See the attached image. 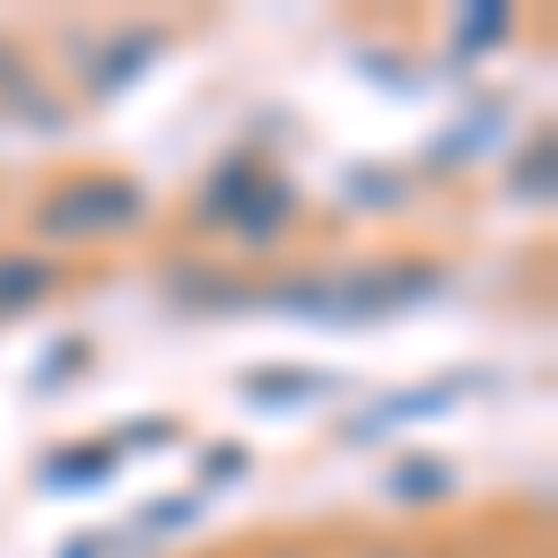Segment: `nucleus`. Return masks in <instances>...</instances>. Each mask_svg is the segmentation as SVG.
<instances>
[{
    "mask_svg": "<svg viewBox=\"0 0 558 558\" xmlns=\"http://www.w3.org/2000/svg\"><path fill=\"white\" fill-rule=\"evenodd\" d=\"M186 231L223 246V260H283L305 231V186L260 142H239L194 179Z\"/></svg>",
    "mask_w": 558,
    "mask_h": 558,
    "instance_id": "nucleus-2",
    "label": "nucleus"
},
{
    "mask_svg": "<svg viewBox=\"0 0 558 558\" xmlns=\"http://www.w3.org/2000/svg\"><path fill=\"white\" fill-rule=\"evenodd\" d=\"M179 439H186V417H134L128 432H112L120 462H128V454H149V447H179Z\"/></svg>",
    "mask_w": 558,
    "mask_h": 558,
    "instance_id": "nucleus-14",
    "label": "nucleus"
},
{
    "mask_svg": "<svg viewBox=\"0 0 558 558\" xmlns=\"http://www.w3.org/2000/svg\"><path fill=\"white\" fill-rule=\"evenodd\" d=\"M551 172H558V134L551 120H536L514 157V202H551Z\"/></svg>",
    "mask_w": 558,
    "mask_h": 558,
    "instance_id": "nucleus-12",
    "label": "nucleus"
},
{
    "mask_svg": "<svg viewBox=\"0 0 558 558\" xmlns=\"http://www.w3.org/2000/svg\"><path fill=\"white\" fill-rule=\"evenodd\" d=\"M194 521H202V492H179V499H149V507H142V529H194Z\"/></svg>",
    "mask_w": 558,
    "mask_h": 558,
    "instance_id": "nucleus-17",
    "label": "nucleus"
},
{
    "mask_svg": "<svg viewBox=\"0 0 558 558\" xmlns=\"http://www.w3.org/2000/svg\"><path fill=\"white\" fill-rule=\"evenodd\" d=\"M246 470H254V454H246L239 439H216V447H202V470H194V484H202V492H216L223 476H246Z\"/></svg>",
    "mask_w": 558,
    "mask_h": 558,
    "instance_id": "nucleus-16",
    "label": "nucleus"
},
{
    "mask_svg": "<svg viewBox=\"0 0 558 558\" xmlns=\"http://www.w3.org/2000/svg\"><path fill=\"white\" fill-rule=\"evenodd\" d=\"M328 387H336V380H328V373H313V365H260V373L239 380V395L260 402V410H276V402H320Z\"/></svg>",
    "mask_w": 558,
    "mask_h": 558,
    "instance_id": "nucleus-11",
    "label": "nucleus"
},
{
    "mask_svg": "<svg viewBox=\"0 0 558 558\" xmlns=\"http://www.w3.org/2000/svg\"><path fill=\"white\" fill-rule=\"evenodd\" d=\"M89 283L83 260H60L45 254V246H23V239H8L0 246V328H15V320H38L45 305L75 299Z\"/></svg>",
    "mask_w": 558,
    "mask_h": 558,
    "instance_id": "nucleus-4",
    "label": "nucleus"
},
{
    "mask_svg": "<svg viewBox=\"0 0 558 558\" xmlns=\"http://www.w3.org/2000/svg\"><path fill=\"white\" fill-rule=\"evenodd\" d=\"M172 45V31L165 23H112L105 31V45L89 52V68H83V97L89 105H112V97H128L142 75H149V60Z\"/></svg>",
    "mask_w": 558,
    "mask_h": 558,
    "instance_id": "nucleus-6",
    "label": "nucleus"
},
{
    "mask_svg": "<svg viewBox=\"0 0 558 558\" xmlns=\"http://www.w3.org/2000/svg\"><path fill=\"white\" fill-rule=\"evenodd\" d=\"M343 202L350 209H373V216H395L417 202V179L402 165H357V172H343Z\"/></svg>",
    "mask_w": 558,
    "mask_h": 558,
    "instance_id": "nucleus-10",
    "label": "nucleus"
},
{
    "mask_svg": "<svg viewBox=\"0 0 558 558\" xmlns=\"http://www.w3.org/2000/svg\"><path fill=\"white\" fill-rule=\"evenodd\" d=\"M454 283V260L425 254V246H395L373 260H320V268H276L254 276V305L291 313V320H320V328H373L395 313H417Z\"/></svg>",
    "mask_w": 558,
    "mask_h": 558,
    "instance_id": "nucleus-1",
    "label": "nucleus"
},
{
    "mask_svg": "<svg viewBox=\"0 0 558 558\" xmlns=\"http://www.w3.org/2000/svg\"><path fill=\"white\" fill-rule=\"evenodd\" d=\"M239 558H320V544H305V536H268L260 551H239Z\"/></svg>",
    "mask_w": 558,
    "mask_h": 558,
    "instance_id": "nucleus-19",
    "label": "nucleus"
},
{
    "mask_svg": "<svg viewBox=\"0 0 558 558\" xmlns=\"http://www.w3.org/2000/svg\"><path fill=\"white\" fill-rule=\"evenodd\" d=\"M194 558H239V551H194Z\"/></svg>",
    "mask_w": 558,
    "mask_h": 558,
    "instance_id": "nucleus-20",
    "label": "nucleus"
},
{
    "mask_svg": "<svg viewBox=\"0 0 558 558\" xmlns=\"http://www.w3.org/2000/svg\"><path fill=\"white\" fill-rule=\"evenodd\" d=\"M454 492H462V470H454L447 454H432V447H410V454H395V462H387V499H395V507H410V514L447 507Z\"/></svg>",
    "mask_w": 558,
    "mask_h": 558,
    "instance_id": "nucleus-8",
    "label": "nucleus"
},
{
    "mask_svg": "<svg viewBox=\"0 0 558 558\" xmlns=\"http://www.w3.org/2000/svg\"><path fill=\"white\" fill-rule=\"evenodd\" d=\"M120 476V447L112 439H60L38 454V484L45 492H97Z\"/></svg>",
    "mask_w": 558,
    "mask_h": 558,
    "instance_id": "nucleus-9",
    "label": "nucleus"
},
{
    "mask_svg": "<svg viewBox=\"0 0 558 558\" xmlns=\"http://www.w3.org/2000/svg\"><path fill=\"white\" fill-rule=\"evenodd\" d=\"M89 357H97V343H89V336H60V343L45 350L38 387H68V380H83V373H89Z\"/></svg>",
    "mask_w": 558,
    "mask_h": 558,
    "instance_id": "nucleus-15",
    "label": "nucleus"
},
{
    "mask_svg": "<svg viewBox=\"0 0 558 558\" xmlns=\"http://www.w3.org/2000/svg\"><path fill=\"white\" fill-rule=\"evenodd\" d=\"M128 551V536H112V529H83V536H68V551L60 558H120Z\"/></svg>",
    "mask_w": 558,
    "mask_h": 558,
    "instance_id": "nucleus-18",
    "label": "nucleus"
},
{
    "mask_svg": "<svg viewBox=\"0 0 558 558\" xmlns=\"http://www.w3.org/2000/svg\"><path fill=\"white\" fill-rule=\"evenodd\" d=\"M149 223H157V194L142 172H128V165H60L23 202V246L83 260L142 239Z\"/></svg>",
    "mask_w": 558,
    "mask_h": 558,
    "instance_id": "nucleus-3",
    "label": "nucleus"
},
{
    "mask_svg": "<svg viewBox=\"0 0 558 558\" xmlns=\"http://www.w3.org/2000/svg\"><path fill=\"white\" fill-rule=\"evenodd\" d=\"M499 38H514V8H507V0H484V8H476V15H462V31H454V45H462V52H492V45Z\"/></svg>",
    "mask_w": 558,
    "mask_h": 558,
    "instance_id": "nucleus-13",
    "label": "nucleus"
},
{
    "mask_svg": "<svg viewBox=\"0 0 558 558\" xmlns=\"http://www.w3.org/2000/svg\"><path fill=\"white\" fill-rule=\"evenodd\" d=\"M157 291H165L172 313H246V305H254V276L231 268L223 254H209V246H194V254L165 260Z\"/></svg>",
    "mask_w": 558,
    "mask_h": 558,
    "instance_id": "nucleus-5",
    "label": "nucleus"
},
{
    "mask_svg": "<svg viewBox=\"0 0 558 558\" xmlns=\"http://www.w3.org/2000/svg\"><path fill=\"white\" fill-rule=\"evenodd\" d=\"M470 395V380H432V387H402V395H387V402H373L365 417H350L343 425V447H373V439H387L395 425H410V417H439L447 402H462Z\"/></svg>",
    "mask_w": 558,
    "mask_h": 558,
    "instance_id": "nucleus-7",
    "label": "nucleus"
}]
</instances>
